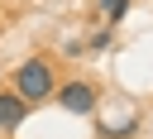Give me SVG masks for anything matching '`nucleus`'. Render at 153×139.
I'll list each match as a JSON object with an SVG mask.
<instances>
[{"mask_svg":"<svg viewBox=\"0 0 153 139\" xmlns=\"http://www.w3.org/2000/svg\"><path fill=\"white\" fill-rule=\"evenodd\" d=\"M53 86H57V81H53V67H48V62H38V58H33V62H24V67L14 72V91H19L29 105H33V101H48V96H53Z\"/></svg>","mask_w":153,"mask_h":139,"instance_id":"nucleus-1","label":"nucleus"},{"mask_svg":"<svg viewBox=\"0 0 153 139\" xmlns=\"http://www.w3.org/2000/svg\"><path fill=\"white\" fill-rule=\"evenodd\" d=\"M57 101H62L72 115H86V110L96 105V86H86V81H67V86L57 91Z\"/></svg>","mask_w":153,"mask_h":139,"instance_id":"nucleus-2","label":"nucleus"},{"mask_svg":"<svg viewBox=\"0 0 153 139\" xmlns=\"http://www.w3.org/2000/svg\"><path fill=\"white\" fill-rule=\"evenodd\" d=\"M29 115V101L19 91H0V129H19Z\"/></svg>","mask_w":153,"mask_h":139,"instance_id":"nucleus-3","label":"nucleus"},{"mask_svg":"<svg viewBox=\"0 0 153 139\" xmlns=\"http://www.w3.org/2000/svg\"><path fill=\"white\" fill-rule=\"evenodd\" d=\"M100 10H105V19H124L129 0H100Z\"/></svg>","mask_w":153,"mask_h":139,"instance_id":"nucleus-4","label":"nucleus"}]
</instances>
